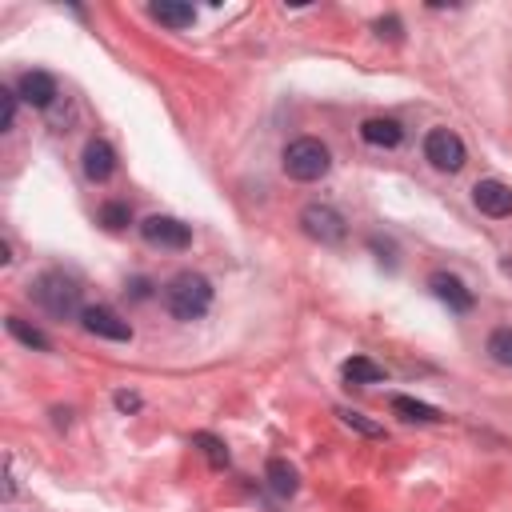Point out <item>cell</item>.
<instances>
[{
    "mask_svg": "<svg viewBox=\"0 0 512 512\" xmlns=\"http://www.w3.org/2000/svg\"><path fill=\"white\" fill-rule=\"evenodd\" d=\"M164 308L176 320H200L212 308V284L200 272H176L164 284Z\"/></svg>",
    "mask_w": 512,
    "mask_h": 512,
    "instance_id": "obj_1",
    "label": "cell"
},
{
    "mask_svg": "<svg viewBox=\"0 0 512 512\" xmlns=\"http://www.w3.org/2000/svg\"><path fill=\"white\" fill-rule=\"evenodd\" d=\"M32 300H36L48 316H56V320H68V316L84 312V308H80V284H76L72 276H64V272H44V276H36Z\"/></svg>",
    "mask_w": 512,
    "mask_h": 512,
    "instance_id": "obj_2",
    "label": "cell"
},
{
    "mask_svg": "<svg viewBox=\"0 0 512 512\" xmlns=\"http://www.w3.org/2000/svg\"><path fill=\"white\" fill-rule=\"evenodd\" d=\"M328 168H332V152H328L316 136H300V140H292V144L284 148V172H288L292 180H300V184L320 180Z\"/></svg>",
    "mask_w": 512,
    "mask_h": 512,
    "instance_id": "obj_3",
    "label": "cell"
},
{
    "mask_svg": "<svg viewBox=\"0 0 512 512\" xmlns=\"http://www.w3.org/2000/svg\"><path fill=\"white\" fill-rule=\"evenodd\" d=\"M424 156H428V164L440 168V172H460L464 160H468L464 140H460L452 128H432V132L424 136Z\"/></svg>",
    "mask_w": 512,
    "mask_h": 512,
    "instance_id": "obj_4",
    "label": "cell"
},
{
    "mask_svg": "<svg viewBox=\"0 0 512 512\" xmlns=\"http://www.w3.org/2000/svg\"><path fill=\"white\" fill-rule=\"evenodd\" d=\"M300 228H304L312 240H320V244H340V240L348 236V224H344V216H340L332 204H308V208L300 212Z\"/></svg>",
    "mask_w": 512,
    "mask_h": 512,
    "instance_id": "obj_5",
    "label": "cell"
},
{
    "mask_svg": "<svg viewBox=\"0 0 512 512\" xmlns=\"http://www.w3.org/2000/svg\"><path fill=\"white\" fill-rule=\"evenodd\" d=\"M80 324H84V332H92V336H100V340H116V344L132 340V324H128L116 308H108V304L84 308V312H80Z\"/></svg>",
    "mask_w": 512,
    "mask_h": 512,
    "instance_id": "obj_6",
    "label": "cell"
},
{
    "mask_svg": "<svg viewBox=\"0 0 512 512\" xmlns=\"http://www.w3.org/2000/svg\"><path fill=\"white\" fill-rule=\"evenodd\" d=\"M140 236L148 240V244H156V248H188L192 244V228L184 224V220H176V216H148L144 224H140Z\"/></svg>",
    "mask_w": 512,
    "mask_h": 512,
    "instance_id": "obj_7",
    "label": "cell"
},
{
    "mask_svg": "<svg viewBox=\"0 0 512 512\" xmlns=\"http://www.w3.org/2000/svg\"><path fill=\"white\" fill-rule=\"evenodd\" d=\"M16 96H20L24 104H32V108H52L56 96H60V88H56L52 72L32 68V72H24V76L16 80Z\"/></svg>",
    "mask_w": 512,
    "mask_h": 512,
    "instance_id": "obj_8",
    "label": "cell"
},
{
    "mask_svg": "<svg viewBox=\"0 0 512 512\" xmlns=\"http://www.w3.org/2000/svg\"><path fill=\"white\" fill-rule=\"evenodd\" d=\"M472 204L484 216H512V188L504 180H480L472 188Z\"/></svg>",
    "mask_w": 512,
    "mask_h": 512,
    "instance_id": "obj_9",
    "label": "cell"
},
{
    "mask_svg": "<svg viewBox=\"0 0 512 512\" xmlns=\"http://www.w3.org/2000/svg\"><path fill=\"white\" fill-rule=\"evenodd\" d=\"M428 288L436 292V300H444L452 312H468L472 304H476V296L464 288V280L460 276H452V272H432L428 276Z\"/></svg>",
    "mask_w": 512,
    "mask_h": 512,
    "instance_id": "obj_10",
    "label": "cell"
},
{
    "mask_svg": "<svg viewBox=\"0 0 512 512\" xmlns=\"http://www.w3.org/2000/svg\"><path fill=\"white\" fill-rule=\"evenodd\" d=\"M84 176L88 180H96V184H104L112 172H116V152H112V144L108 140H88L84 144Z\"/></svg>",
    "mask_w": 512,
    "mask_h": 512,
    "instance_id": "obj_11",
    "label": "cell"
},
{
    "mask_svg": "<svg viewBox=\"0 0 512 512\" xmlns=\"http://www.w3.org/2000/svg\"><path fill=\"white\" fill-rule=\"evenodd\" d=\"M360 140L372 144V148H396L404 140V128L392 116H372V120L360 124Z\"/></svg>",
    "mask_w": 512,
    "mask_h": 512,
    "instance_id": "obj_12",
    "label": "cell"
},
{
    "mask_svg": "<svg viewBox=\"0 0 512 512\" xmlns=\"http://www.w3.org/2000/svg\"><path fill=\"white\" fill-rule=\"evenodd\" d=\"M148 12H152V20H160V24H168V28H188V24L196 20V8H192V4H176V0H160V4H152Z\"/></svg>",
    "mask_w": 512,
    "mask_h": 512,
    "instance_id": "obj_13",
    "label": "cell"
},
{
    "mask_svg": "<svg viewBox=\"0 0 512 512\" xmlns=\"http://www.w3.org/2000/svg\"><path fill=\"white\" fill-rule=\"evenodd\" d=\"M340 376H344L348 384H380V380H384V368L372 364L368 356H352V360H344Z\"/></svg>",
    "mask_w": 512,
    "mask_h": 512,
    "instance_id": "obj_14",
    "label": "cell"
},
{
    "mask_svg": "<svg viewBox=\"0 0 512 512\" xmlns=\"http://www.w3.org/2000/svg\"><path fill=\"white\" fill-rule=\"evenodd\" d=\"M264 476H268V488H272L276 496H292V492L300 488L296 468H292L288 460H280V456H276V460H268V472H264Z\"/></svg>",
    "mask_w": 512,
    "mask_h": 512,
    "instance_id": "obj_15",
    "label": "cell"
},
{
    "mask_svg": "<svg viewBox=\"0 0 512 512\" xmlns=\"http://www.w3.org/2000/svg\"><path fill=\"white\" fill-rule=\"evenodd\" d=\"M392 412H396V416H404V420H420V424H436V420H444L432 404L412 400V396H392Z\"/></svg>",
    "mask_w": 512,
    "mask_h": 512,
    "instance_id": "obj_16",
    "label": "cell"
},
{
    "mask_svg": "<svg viewBox=\"0 0 512 512\" xmlns=\"http://www.w3.org/2000/svg\"><path fill=\"white\" fill-rule=\"evenodd\" d=\"M8 332H12L20 344H28V348H36V352H48V336H44L40 328H32L28 320H20V316H8Z\"/></svg>",
    "mask_w": 512,
    "mask_h": 512,
    "instance_id": "obj_17",
    "label": "cell"
},
{
    "mask_svg": "<svg viewBox=\"0 0 512 512\" xmlns=\"http://www.w3.org/2000/svg\"><path fill=\"white\" fill-rule=\"evenodd\" d=\"M192 444L208 456V464H212V468H224V464H228V448H224V440H220V436H212V432H196V436H192Z\"/></svg>",
    "mask_w": 512,
    "mask_h": 512,
    "instance_id": "obj_18",
    "label": "cell"
},
{
    "mask_svg": "<svg viewBox=\"0 0 512 512\" xmlns=\"http://www.w3.org/2000/svg\"><path fill=\"white\" fill-rule=\"evenodd\" d=\"M488 356L500 364V368H512V328H496L488 336Z\"/></svg>",
    "mask_w": 512,
    "mask_h": 512,
    "instance_id": "obj_19",
    "label": "cell"
},
{
    "mask_svg": "<svg viewBox=\"0 0 512 512\" xmlns=\"http://www.w3.org/2000/svg\"><path fill=\"white\" fill-rule=\"evenodd\" d=\"M100 224L116 232V228H124V224H132V208H128V204H120V200H108V204L100 208Z\"/></svg>",
    "mask_w": 512,
    "mask_h": 512,
    "instance_id": "obj_20",
    "label": "cell"
},
{
    "mask_svg": "<svg viewBox=\"0 0 512 512\" xmlns=\"http://www.w3.org/2000/svg\"><path fill=\"white\" fill-rule=\"evenodd\" d=\"M336 416H340V424H348V428H356V432H364V436H384L380 424H372L368 416H360V412H352V408H336Z\"/></svg>",
    "mask_w": 512,
    "mask_h": 512,
    "instance_id": "obj_21",
    "label": "cell"
},
{
    "mask_svg": "<svg viewBox=\"0 0 512 512\" xmlns=\"http://www.w3.org/2000/svg\"><path fill=\"white\" fill-rule=\"evenodd\" d=\"M16 100H20V96H16L12 88H0V108H4V116H0V128H4V132L16 124Z\"/></svg>",
    "mask_w": 512,
    "mask_h": 512,
    "instance_id": "obj_22",
    "label": "cell"
},
{
    "mask_svg": "<svg viewBox=\"0 0 512 512\" xmlns=\"http://www.w3.org/2000/svg\"><path fill=\"white\" fill-rule=\"evenodd\" d=\"M128 296H132V300H148V296H152V280H144V276H136V280L128 284Z\"/></svg>",
    "mask_w": 512,
    "mask_h": 512,
    "instance_id": "obj_23",
    "label": "cell"
},
{
    "mask_svg": "<svg viewBox=\"0 0 512 512\" xmlns=\"http://www.w3.org/2000/svg\"><path fill=\"white\" fill-rule=\"evenodd\" d=\"M112 400H116L120 412H136V408H140V396H136V392H116Z\"/></svg>",
    "mask_w": 512,
    "mask_h": 512,
    "instance_id": "obj_24",
    "label": "cell"
},
{
    "mask_svg": "<svg viewBox=\"0 0 512 512\" xmlns=\"http://www.w3.org/2000/svg\"><path fill=\"white\" fill-rule=\"evenodd\" d=\"M376 32L388 36V40H400V20H392V16L388 20H376Z\"/></svg>",
    "mask_w": 512,
    "mask_h": 512,
    "instance_id": "obj_25",
    "label": "cell"
}]
</instances>
